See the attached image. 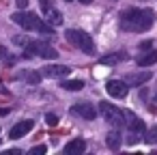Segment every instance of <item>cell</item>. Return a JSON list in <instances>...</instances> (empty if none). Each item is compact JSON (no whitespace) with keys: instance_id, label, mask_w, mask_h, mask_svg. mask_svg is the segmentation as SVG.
I'll list each match as a JSON object with an SVG mask.
<instances>
[{"instance_id":"cell-1","label":"cell","mask_w":157,"mask_h":155,"mask_svg":"<svg viewBox=\"0 0 157 155\" xmlns=\"http://www.w3.org/2000/svg\"><path fill=\"white\" fill-rule=\"evenodd\" d=\"M155 13L151 9H127L121 13V28L129 33H144L153 26Z\"/></svg>"},{"instance_id":"cell-2","label":"cell","mask_w":157,"mask_h":155,"mask_svg":"<svg viewBox=\"0 0 157 155\" xmlns=\"http://www.w3.org/2000/svg\"><path fill=\"white\" fill-rule=\"evenodd\" d=\"M11 20H13L17 26H22L24 30H35V33H41V35H54L52 24L43 22V20H41L39 15H35V13L17 11V13H13V15H11Z\"/></svg>"},{"instance_id":"cell-3","label":"cell","mask_w":157,"mask_h":155,"mask_svg":"<svg viewBox=\"0 0 157 155\" xmlns=\"http://www.w3.org/2000/svg\"><path fill=\"white\" fill-rule=\"evenodd\" d=\"M65 35H67V41L71 45H75L78 50H82L84 54H95V41H93V37L88 33L78 30V28H69Z\"/></svg>"},{"instance_id":"cell-4","label":"cell","mask_w":157,"mask_h":155,"mask_svg":"<svg viewBox=\"0 0 157 155\" xmlns=\"http://www.w3.org/2000/svg\"><path fill=\"white\" fill-rule=\"evenodd\" d=\"M24 56L26 58L39 56V58H45V60H54V58H58V52L45 41H30V43H26V54Z\"/></svg>"},{"instance_id":"cell-5","label":"cell","mask_w":157,"mask_h":155,"mask_svg":"<svg viewBox=\"0 0 157 155\" xmlns=\"http://www.w3.org/2000/svg\"><path fill=\"white\" fill-rule=\"evenodd\" d=\"M99 112L103 114V118H105L108 123H112V125H116V127L125 125V116H123V110H118V108H116L114 103L101 101V103H99Z\"/></svg>"},{"instance_id":"cell-6","label":"cell","mask_w":157,"mask_h":155,"mask_svg":"<svg viewBox=\"0 0 157 155\" xmlns=\"http://www.w3.org/2000/svg\"><path fill=\"white\" fill-rule=\"evenodd\" d=\"M105 91H108V95H110V97L123 99V97L127 95L129 86L125 84V80H108V84H105Z\"/></svg>"},{"instance_id":"cell-7","label":"cell","mask_w":157,"mask_h":155,"mask_svg":"<svg viewBox=\"0 0 157 155\" xmlns=\"http://www.w3.org/2000/svg\"><path fill=\"white\" fill-rule=\"evenodd\" d=\"M71 114H75V116H82L84 121H95V116H97V110L93 108V103H75V106H71Z\"/></svg>"},{"instance_id":"cell-8","label":"cell","mask_w":157,"mask_h":155,"mask_svg":"<svg viewBox=\"0 0 157 155\" xmlns=\"http://www.w3.org/2000/svg\"><path fill=\"white\" fill-rule=\"evenodd\" d=\"M69 71H71V69H69L67 65H48V67H43V76H45V78H54V80L67 78Z\"/></svg>"},{"instance_id":"cell-9","label":"cell","mask_w":157,"mask_h":155,"mask_svg":"<svg viewBox=\"0 0 157 155\" xmlns=\"http://www.w3.org/2000/svg\"><path fill=\"white\" fill-rule=\"evenodd\" d=\"M33 125H35V123H33V121H28V118H26V121H20V123H15V125L11 127V131H9V138H13V140H17V138H24V136H26V134L33 129Z\"/></svg>"},{"instance_id":"cell-10","label":"cell","mask_w":157,"mask_h":155,"mask_svg":"<svg viewBox=\"0 0 157 155\" xmlns=\"http://www.w3.org/2000/svg\"><path fill=\"white\" fill-rule=\"evenodd\" d=\"M151 78H153V73L142 69V71H138V73H129V76L125 78V84H127V86H142V84L148 82Z\"/></svg>"},{"instance_id":"cell-11","label":"cell","mask_w":157,"mask_h":155,"mask_svg":"<svg viewBox=\"0 0 157 155\" xmlns=\"http://www.w3.org/2000/svg\"><path fill=\"white\" fill-rule=\"evenodd\" d=\"M84 151H86V142L82 138H75V140H71V142L65 144V153L67 155H82Z\"/></svg>"},{"instance_id":"cell-12","label":"cell","mask_w":157,"mask_h":155,"mask_svg":"<svg viewBox=\"0 0 157 155\" xmlns=\"http://www.w3.org/2000/svg\"><path fill=\"white\" fill-rule=\"evenodd\" d=\"M123 116H125V125H127L131 131H142V129H144V123H142L133 112H123Z\"/></svg>"},{"instance_id":"cell-13","label":"cell","mask_w":157,"mask_h":155,"mask_svg":"<svg viewBox=\"0 0 157 155\" xmlns=\"http://www.w3.org/2000/svg\"><path fill=\"white\" fill-rule=\"evenodd\" d=\"M105 144L112 149V151H118L121 149V144H123V138H121V134L114 129V131H110L108 136H105Z\"/></svg>"},{"instance_id":"cell-14","label":"cell","mask_w":157,"mask_h":155,"mask_svg":"<svg viewBox=\"0 0 157 155\" xmlns=\"http://www.w3.org/2000/svg\"><path fill=\"white\" fill-rule=\"evenodd\" d=\"M157 63V50H151L148 54H144L142 58H138V67H151Z\"/></svg>"},{"instance_id":"cell-15","label":"cell","mask_w":157,"mask_h":155,"mask_svg":"<svg viewBox=\"0 0 157 155\" xmlns=\"http://www.w3.org/2000/svg\"><path fill=\"white\" fill-rule=\"evenodd\" d=\"M45 17H48V24H52V26H60V24H63V13L56 11V9H52V7H50V11L45 13Z\"/></svg>"},{"instance_id":"cell-16","label":"cell","mask_w":157,"mask_h":155,"mask_svg":"<svg viewBox=\"0 0 157 155\" xmlns=\"http://www.w3.org/2000/svg\"><path fill=\"white\" fill-rule=\"evenodd\" d=\"M60 86H63L65 91H82V88H84V82H82V80H65Z\"/></svg>"},{"instance_id":"cell-17","label":"cell","mask_w":157,"mask_h":155,"mask_svg":"<svg viewBox=\"0 0 157 155\" xmlns=\"http://www.w3.org/2000/svg\"><path fill=\"white\" fill-rule=\"evenodd\" d=\"M123 58H125V54H110V56H103L101 63L103 65H114V63H121Z\"/></svg>"},{"instance_id":"cell-18","label":"cell","mask_w":157,"mask_h":155,"mask_svg":"<svg viewBox=\"0 0 157 155\" xmlns=\"http://www.w3.org/2000/svg\"><path fill=\"white\" fill-rule=\"evenodd\" d=\"M45 123H48L50 127H56V125H58V116H56V114H45Z\"/></svg>"},{"instance_id":"cell-19","label":"cell","mask_w":157,"mask_h":155,"mask_svg":"<svg viewBox=\"0 0 157 155\" xmlns=\"http://www.w3.org/2000/svg\"><path fill=\"white\" fill-rule=\"evenodd\" d=\"M45 151H48V146L45 144H39V146H33L30 149V155H43Z\"/></svg>"},{"instance_id":"cell-20","label":"cell","mask_w":157,"mask_h":155,"mask_svg":"<svg viewBox=\"0 0 157 155\" xmlns=\"http://www.w3.org/2000/svg\"><path fill=\"white\" fill-rule=\"evenodd\" d=\"M26 80H28L30 84H37V82L41 80V76H39V73H28V76H26Z\"/></svg>"},{"instance_id":"cell-21","label":"cell","mask_w":157,"mask_h":155,"mask_svg":"<svg viewBox=\"0 0 157 155\" xmlns=\"http://www.w3.org/2000/svg\"><path fill=\"white\" fill-rule=\"evenodd\" d=\"M39 5H41V11H43V13H48L50 7H52V5H50V0H39Z\"/></svg>"},{"instance_id":"cell-22","label":"cell","mask_w":157,"mask_h":155,"mask_svg":"<svg viewBox=\"0 0 157 155\" xmlns=\"http://www.w3.org/2000/svg\"><path fill=\"white\" fill-rule=\"evenodd\" d=\"M13 43H17V45H26L28 41H26L24 37H13Z\"/></svg>"},{"instance_id":"cell-23","label":"cell","mask_w":157,"mask_h":155,"mask_svg":"<svg viewBox=\"0 0 157 155\" xmlns=\"http://www.w3.org/2000/svg\"><path fill=\"white\" fill-rule=\"evenodd\" d=\"M15 5H17L20 9H26V7H28V0H15Z\"/></svg>"},{"instance_id":"cell-24","label":"cell","mask_w":157,"mask_h":155,"mask_svg":"<svg viewBox=\"0 0 157 155\" xmlns=\"http://www.w3.org/2000/svg\"><path fill=\"white\" fill-rule=\"evenodd\" d=\"M148 48H151V41H142L140 43V50H148Z\"/></svg>"},{"instance_id":"cell-25","label":"cell","mask_w":157,"mask_h":155,"mask_svg":"<svg viewBox=\"0 0 157 155\" xmlns=\"http://www.w3.org/2000/svg\"><path fill=\"white\" fill-rule=\"evenodd\" d=\"M7 155H22V151L20 149H11V151H7Z\"/></svg>"},{"instance_id":"cell-26","label":"cell","mask_w":157,"mask_h":155,"mask_svg":"<svg viewBox=\"0 0 157 155\" xmlns=\"http://www.w3.org/2000/svg\"><path fill=\"white\" fill-rule=\"evenodd\" d=\"M5 54H7V50H5L2 45H0V58H5Z\"/></svg>"},{"instance_id":"cell-27","label":"cell","mask_w":157,"mask_h":155,"mask_svg":"<svg viewBox=\"0 0 157 155\" xmlns=\"http://www.w3.org/2000/svg\"><path fill=\"white\" fill-rule=\"evenodd\" d=\"M80 2H82V5H90V2H93V0H80Z\"/></svg>"},{"instance_id":"cell-28","label":"cell","mask_w":157,"mask_h":155,"mask_svg":"<svg viewBox=\"0 0 157 155\" xmlns=\"http://www.w3.org/2000/svg\"><path fill=\"white\" fill-rule=\"evenodd\" d=\"M65 2H73V0H65Z\"/></svg>"}]
</instances>
